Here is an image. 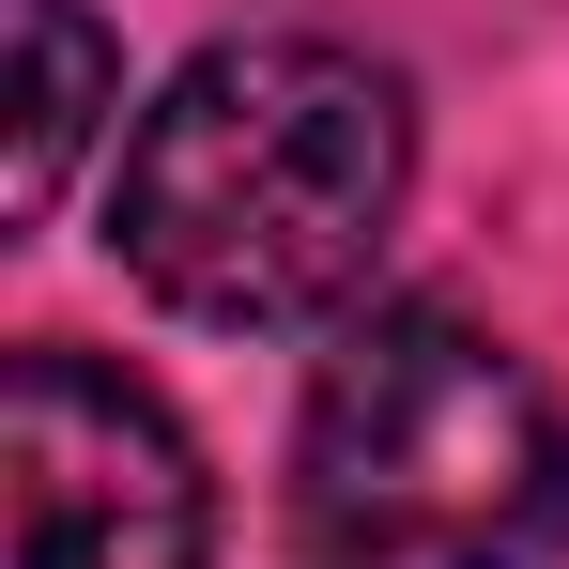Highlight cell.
I'll return each mask as SVG.
<instances>
[{
  "label": "cell",
  "mask_w": 569,
  "mask_h": 569,
  "mask_svg": "<svg viewBox=\"0 0 569 569\" xmlns=\"http://www.w3.org/2000/svg\"><path fill=\"white\" fill-rule=\"evenodd\" d=\"M400 186H416V108L370 47L247 31V47H200L139 108V139L108 170V247L154 308L278 339L370 292Z\"/></svg>",
  "instance_id": "1"
},
{
  "label": "cell",
  "mask_w": 569,
  "mask_h": 569,
  "mask_svg": "<svg viewBox=\"0 0 569 569\" xmlns=\"http://www.w3.org/2000/svg\"><path fill=\"white\" fill-rule=\"evenodd\" d=\"M0 492H16V569H200L216 539L170 400L78 339H31L0 370Z\"/></svg>",
  "instance_id": "3"
},
{
  "label": "cell",
  "mask_w": 569,
  "mask_h": 569,
  "mask_svg": "<svg viewBox=\"0 0 569 569\" xmlns=\"http://www.w3.org/2000/svg\"><path fill=\"white\" fill-rule=\"evenodd\" d=\"M0 16H16V216H47V200L78 186L93 123L123 108V47H108L78 0H0Z\"/></svg>",
  "instance_id": "4"
},
{
  "label": "cell",
  "mask_w": 569,
  "mask_h": 569,
  "mask_svg": "<svg viewBox=\"0 0 569 569\" xmlns=\"http://www.w3.org/2000/svg\"><path fill=\"white\" fill-rule=\"evenodd\" d=\"M308 569H555L569 555V416L492 323L370 308L292 431Z\"/></svg>",
  "instance_id": "2"
}]
</instances>
